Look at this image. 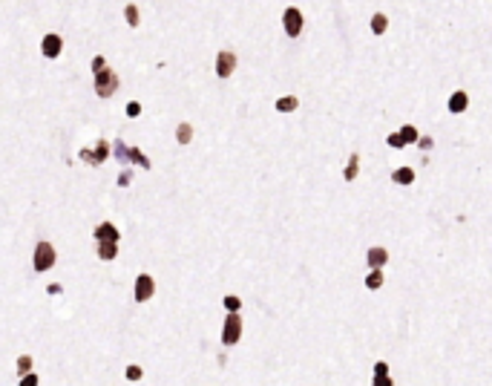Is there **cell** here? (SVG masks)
<instances>
[{"mask_svg":"<svg viewBox=\"0 0 492 386\" xmlns=\"http://www.w3.org/2000/svg\"><path fill=\"white\" fill-rule=\"evenodd\" d=\"M55 260H58V254H55V245H49V242H37L35 248V256H32V265H35V271H49L52 265H55Z\"/></svg>","mask_w":492,"mask_h":386,"instance_id":"1","label":"cell"},{"mask_svg":"<svg viewBox=\"0 0 492 386\" xmlns=\"http://www.w3.org/2000/svg\"><path fill=\"white\" fill-rule=\"evenodd\" d=\"M118 89V75L109 72L107 66H104L101 72H95V93L101 95V98H109V95H116Z\"/></svg>","mask_w":492,"mask_h":386,"instance_id":"2","label":"cell"},{"mask_svg":"<svg viewBox=\"0 0 492 386\" xmlns=\"http://www.w3.org/2000/svg\"><path fill=\"white\" fill-rule=\"evenodd\" d=\"M239 335H242L239 311H231L228 314V320H224V328H222V343L224 346H233V343H239Z\"/></svg>","mask_w":492,"mask_h":386,"instance_id":"3","label":"cell"},{"mask_svg":"<svg viewBox=\"0 0 492 386\" xmlns=\"http://www.w3.org/2000/svg\"><path fill=\"white\" fill-rule=\"evenodd\" d=\"M233 69H236V55L231 49H222L216 55V75L219 78H231Z\"/></svg>","mask_w":492,"mask_h":386,"instance_id":"4","label":"cell"},{"mask_svg":"<svg viewBox=\"0 0 492 386\" xmlns=\"http://www.w3.org/2000/svg\"><path fill=\"white\" fill-rule=\"evenodd\" d=\"M282 26H285V32H288L291 38H297L299 32H302V12H299V9H285Z\"/></svg>","mask_w":492,"mask_h":386,"instance_id":"5","label":"cell"},{"mask_svg":"<svg viewBox=\"0 0 492 386\" xmlns=\"http://www.w3.org/2000/svg\"><path fill=\"white\" fill-rule=\"evenodd\" d=\"M156 294V283H153L150 274H141V277L136 280V300L138 303H147V300Z\"/></svg>","mask_w":492,"mask_h":386,"instance_id":"6","label":"cell"},{"mask_svg":"<svg viewBox=\"0 0 492 386\" xmlns=\"http://www.w3.org/2000/svg\"><path fill=\"white\" fill-rule=\"evenodd\" d=\"M107 153H109L107 141H98V144H95V150H81V159L87 161V164H101V161L107 159Z\"/></svg>","mask_w":492,"mask_h":386,"instance_id":"7","label":"cell"},{"mask_svg":"<svg viewBox=\"0 0 492 386\" xmlns=\"http://www.w3.org/2000/svg\"><path fill=\"white\" fill-rule=\"evenodd\" d=\"M116 156L118 159H130V161H136V164H141V168H150V159H147L144 153H138V150H127L124 144H116Z\"/></svg>","mask_w":492,"mask_h":386,"instance_id":"8","label":"cell"},{"mask_svg":"<svg viewBox=\"0 0 492 386\" xmlns=\"http://www.w3.org/2000/svg\"><path fill=\"white\" fill-rule=\"evenodd\" d=\"M41 49H44L46 58H58L61 49H64V41H61L58 35H46V38H44V44H41Z\"/></svg>","mask_w":492,"mask_h":386,"instance_id":"9","label":"cell"},{"mask_svg":"<svg viewBox=\"0 0 492 386\" xmlns=\"http://www.w3.org/2000/svg\"><path fill=\"white\" fill-rule=\"evenodd\" d=\"M95 236H98V240H109V242L121 240V233H118V228L112 225V222H101V225L95 228Z\"/></svg>","mask_w":492,"mask_h":386,"instance_id":"10","label":"cell"},{"mask_svg":"<svg viewBox=\"0 0 492 386\" xmlns=\"http://www.w3.org/2000/svg\"><path fill=\"white\" fill-rule=\"evenodd\" d=\"M98 256L101 260H116L118 256V242H109V240H98Z\"/></svg>","mask_w":492,"mask_h":386,"instance_id":"11","label":"cell"},{"mask_svg":"<svg viewBox=\"0 0 492 386\" xmlns=\"http://www.w3.org/2000/svg\"><path fill=\"white\" fill-rule=\"evenodd\" d=\"M466 107H469V95L466 93H455L449 98V113H463Z\"/></svg>","mask_w":492,"mask_h":386,"instance_id":"12","label":"cell"},{"mask_svg":"<svg viewBox=\"0 0 492 386\" xmlns=\"http://www.w3.org/2000/svg\"><path fill=\"white\" fill-rule=\"evenodd\" d=\"M389 254H386V248H369V265L371 268H383Z\"/></svg>","mask_w":492,"mask_h":386,"instance_id":"13","label":"cell"},{"mask_svg":"<svg viewBox=\"0 0 492 386\" xmlns=\"http://www.w3.org/2000/svg\"><path fill=\"white\" fill-rule=\"evenodd\" d=\"M374 386H391V380H389V366H386L383 360L374 366Z\"/></svg>","mask_w":492,"mask_h":386,"instance_id":"14","label":"cell"},{"mask_svg":"<svg viewBox=\"0 0 492 386\" xmlns=\"http://www.w3.org/2000/svg\"><path fill=\"white\" fill-rule=\"evenodd\" d=\"M391 179H394L398 185H412V182H414V170H412V168H400V170H394V173H391Z\"/></svg>","mask_w":492,"mask_h":386,"instance_id":"15","label":"cell"},{"mask_svg":"<svg viewBox=\"0 0 492 386\" xmlns=\"http://www.w3.org/2000/svg\"><path fill=\"white\" fill-rule=\"evenodd\" d=\"M360 173V159H357V153L348 159V168H346V173H343V179L346 182H354V176Z\"/></svg>","mask_w":492,"mask_h":386,"instance_id":"16","label":"cell"},{"mask_svg":"<svg viewBox=\"0 0 492 386\" xmlns=\"http://www.w3.org/2000/svg\"><path fill=\"white\" fill-rule=\"evenodd\" d=\"M124 17H127V23H130V26H138V23H141V15H138V6H136V3H127V6H124Z\"/></svg>","mask_w":492,"mask_h":386,"instance_id":"17","label":"cell"},{"mask_svg":"<svg viewBox=\"0 0 492 386\" xmlns=\"http://www.w3.org/2000/svg\"><path fill=\"white\" fill-rule=\"evenodd\" d=\"M176 139H179V144H190V139H193V127H190L187 121L179 124V130H176Z\"/></svg>","mask_w":492,"mask_h":386,"instance_id":"18","label":"cell"},{"mask_svg":"<svg viewBox=\"0 0 492 386\" xmlns=\"http://www.w3.org/2000/svg\"><path fill=\"white\" fill-rule=\"evenodd\" d=\"M386 29H389V17H386V15H374V17H371V32H374V35H383Z\"/></svg>","mask_w":492,"mask_h":386,"instance_id":"19","label":"cell"},{"mask_svg":"<svg viewBox=\"0 0 492 386\" xmlns=\"http://www.w3.org/2000/svg\"><path fill=\"white\" fill-rule=\"evenodd\" d=\"M297 107H299V101L294 98V95H285V98L276 101V109H279V113H291V109H297Z\"/></svg>","mask_w":492,"mask_h":386,"instance_id":"20","label":"cell"},{"mask_svg":"<svg viewBox=\"0 0 492 386\" xmlns=\"http://www.w3.org/2000/svg\"><path fill=\"white\" fill-rule=\"evenodd\" d=\"M366 285H369V288H380V285H383V274H380V268H371V274L366 277Z\"/></svg>","mask_w":492,"mask_h":386,"instance_id":"21","label":"cell"},{"mask_svg":"<svg viewBox=\"0 0 492 386\" xmlns=\"http://www.w3.org/2000/svg\"><path fill=\"white\" fill-rule=\"evenodd\" d=\"M400 139H403V144H412V141H418V130H414L412 124H406L403 130H400Z\"/></svg>","mask_w":492,"mask_h":386,"instance_id":"22","label":"cell"},{"mask_svg":"<svg viewBox=\"0 0 492 386\" xmlns=\"http://www.w3.org/2000/svg\"><path fill=\"white\" fill-rule=\"evenodd\" d=\"M222 303H224V308H228V311H239V306H242V303H239V297H233V294H228Z\"/></svg>","mask_w":492,"mask_h":386,"instance_id":"23","label":"cell"},{"mask_svg":"<svg viewBox=\"0 0 492 386\" xmlns=\"http://www.w3.org/2000/svg\"><path fill=\"white\" fill-rule=\"evenodd\" d=\"M32 369V357L29 355H21L17 357V372H29Z\"/></svg>","mask_w":492,"mask_h":386,"instance_id":"24","label":"cell"},{"mask_svg":"<svg viewBox=\"0 0 492 386\" xmlns=\"http://www.w3.org/2000/svg\"><path fill=\"white\" fill-rule=\"evenodd\" d=\"M23 386H35L37 383V375H29V372H23V380H21Z\"/></svg>","mask_w":492,"mask_h":386,"instance_id":"25","label":"cell"},{"mask_svg":"<svg viewBox=\"0 0 492 386\" xmlns=\"http://www.w3.org/2000/svg\"><path fill=\"white\" fill-rule=\"evenodd\" d=\"M104 66H107V61H104L101 55H98V58H92V72H101Z\"/></svg>","mask_w":492,"mask_h":386,"instance_id":"26","label":"cell"},{"mask_svg":"<svg viewBox=\"0 0 492 386\" xmlns=\"http://www.w3.org/2000/svg\"><path fill=\"white\" fill-rule=\"evenodd\" d=\"M127 378L138 380V378H141V369H138V366H127Z\"/></svg>","mask_w":492,"mask_h":386,"instance_id":"27","label":"cell"},{"mask_svg":"<svg viewBox=\"0 0 492 386\" xmlns=\"http://www.w3.org/2000/svg\"><path fill=\"white\" fill-rule=\"evenodd\" d=\"M389 144H391V147H406L403 139H400V133H391V136H389Z\"/></svg>","mask_w":492,"mask_h":386,"instance_id":"28","label":"cell"},{"mask_svg":"<svg viewBox=\"0 0 492 386\" xmlns=\"http://www.w3.org/2000/svg\"><path fill=\"white\" fill-rule=\"evenodd\" d=\"M127 113H130V116H138V113H141V104H136V101H133L130 107H127Z\"/></svg>","mask_w":492,"mask_h":386,"instance_id":"29","label":"cell"},{"mask_svg":"<svg viewBox=\"0 0 492 386\" xmlns=\"http://www.w3.org/2000/svg\"><path fill=\"white\" fill-rule=\"evenodd\" d=\"M418 144H420V147H426V150H429V147H432V139H420V136H418Z\"/></svg>","mask_w":492,"mask_h":386,"instance_id":"30","label":"cell"}]
</instances>
